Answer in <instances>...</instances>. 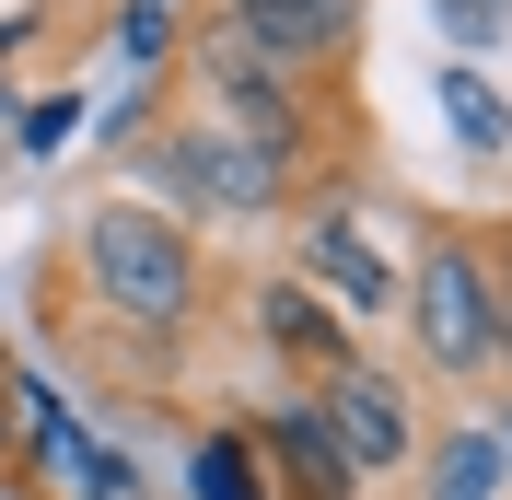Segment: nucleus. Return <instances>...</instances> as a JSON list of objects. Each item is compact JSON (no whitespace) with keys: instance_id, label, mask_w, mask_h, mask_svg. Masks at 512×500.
<instances>
[{"instance_id":"1","label":"nucleus","mask_w":512,"mask_h":500,"mask_svg":"<svg viewBox=\"0 0 512 500\" xmlns=\"http://www.w3.org/2000/svg\"><path fill=\"white\" fill-rule=\"evenodd\" d=\"M396 326H408L419 384H443V396H478V384H501L512 303H501V268H489V233H478V221L419 210V245H408V291H396Z\"/></svg>"},{"instance_id":"2","label":"nucleus","mask_w":512,"mask_h":500,"mask_svg":"<svg viewBox=\"0 0 512 500\" xmlns=\"http://www.w3.org/2000/svg\"><path fill=\"white\" fill-rule=\"evenodd\" d=\"M128 175L152 187L163 221H187L198 245H210V233H268V221L303 210V187H291L280 163L245 152L233 128H210L198 105H187V117H163L152 140H128Z\"/></svg>"},{"instance_id":"3","label":"nucleus","mask_w":512,"mask_h":500,"mask_svg":"<svg viewBox=\"0 0 512 500\" xmlns=\"http://www.w3.org/2000/svg\"><path fill=\"white\" fill-rule=\"evenodd\" d=\"M315 396V419H326V442H338V466L361 477V500L373 489H408V466H419V442H431V396H419V373H396V361H338L326 384H303Z\"/></svg>"},{"instance_id":"4","label":"nucleus","mask_w":512,"mask_h":500,"mask_svg":"<svg viewBox=\"0 0 512 500\" xmlns=\"http://www.w3.org/2000/svg\"><path fill=\"white\" fill-rule=\"evenodd\" d=\"M280 268H291L303 291H326V314H338L361 349H373V326H396V291H408V268L361 233L350 198H303V210H291V256H280Z\"/></svg>"},{"instance_id":"5","label":"nucleus","mask_w":512,"mask_h":500,"mask_svg":"<svg viewBox=\"0 0 512 500\" xmlns=\"http://www.w3.org/2000/svg\"><path fill=\"white\" fill-rule=\"evenodd\" d=\"M187 24L233 35V47H256V59L303 70V82H338L350 94L361 70V35H373V0H198Z\"/></svg>"},{"instance_id":"6","label":"nucleus","mask_w":512,"mask_h":500,"mask_svg":"<svg viewBox=\"0 0 512 500\" xmlns=\"http://www.w3.org/2000/svg\"><path fill=\"white\" fill-rule=\"evenodd\" d=\"M233 419H245L256 466H268V500H361V477L338 466V442H326V419H315L303 384H268V396H245Z\"/></svg>"},{"instance_id":"7","label":"nucleus","mask_w":512,"mask_h":500,"mask_svg":"<svg viewBox=\"0 0 512 500\" xmlns=\"http://www.w3.org/2000/svg\"><path fill=\"white\" fill-rule=\"evenodd\" d=\"M245 338L268 349L280 384H326L338 361H361V338L326 314V291H303L291 268H256V280H245Z\"/></svg>"},{"instance_id":"8","label":"nucleus","mask_w":512,"mask_h":500,"mask_svg":"<svg viewBox=\"0 0 512 500\" xmlns=\"http://www.w3.org/2000/svg\"><path fill=\"white\" fill-rule=\"evenodd\" d=\"M512 454L489 442L478 407H454V419H431V442H419V466H408V500H501Z\"/></svg>"},{"instance_id":"9","label":"nucleus","mask_w":512,"mask_h":500,"mask_svg":"<svg viewBox=\"0 0 512 500\" xmlns=\"http://www.w3.org/2000/svg\"><path fill=\"white\" fill-rule=\"evenodd\" d=\"M187 500H268V466H256V442H245L233 407L187 431Z\"/></svg>"},{"instance_id":"10","label":"nucleus","mask_w":512,"mask_h":500,"mask_svg":"<svg viewBox=\"0 0 512 500\" xmlns=\"http://www.w3.org/2000/svg\"><path fill=\"white\" fill-rule=\"evenodd\" d=\"M443 117H454V140H466L478 163L512 140V105H501V82H489V70H466V59L443 70Z\"/></svg>"},{"instance_id":"11","label":"nucleus","mask_w":512,"mask_h":500,"mask_svg":"<svg viewBox=\"0 0 512 500\" xmlns=\"http://www.w3.org/2000/svg\"><path fill=\"white\" fill-rule=\"evenodd\" d=\"M175 35H187V12H175V0H128L105 47H117L128 70H163V59H175Z\"/></svg>"},{"instance_id":"12","label":"nucleus","mask_w":512,"mask_h":500,"mask_svg":"<svg viewBox=\"0 0 512 500\" xmlns=\"http://www.w3.org/2000/svg\"><path fill=\"white\" fill-rule=\"evenodd\" d=\"M431 24H443L454 47H501V35H512V0H431Z\"/></svg>"},{"instance_id":"13","label":"nucleus","mask_w":512,"mask_h":500,"mask_svg":"<svg viewBox=\"0 0 512 500\" xmlns=\"http://www.w3.org/2000/svg\"><path fill=\"white\" fill-rule=\"evenodd\" d=\"M70 117H82V105H70V94L24 105V128H12V152H59V140H70Z\"/></svg>"},{"instance_id":"14","label":"nucleus","mask_w":512,"mask_h":500,"mask_svg":"<svg viewBox=\"0 0 512 500\" xmlns=\"http://www.w3.org/2000/svg\"><path fill=\"white\" fill-rule=\"evenodd\" d=\"M24 442H35V419H24V373L0 384V466H24Z\"/></svg>"},{"instance_id":"15","label":"nucleus","mask_w":512,"mask_h":500,"mask_svg":"<svg viewBox=\"0 0 512 500\" xmlns=\"http://www.w3.org/2000/svg\"><path fill=\"white\" fill-rule=\"evenodd\" d=\"M0 500H47V489H35V477H24V466H0Z\"/></svg>"},{"instance_id":"16","label":"nucleus","mask_w":512,"mask_h":500,"mask_svg":"<svg viewBox=\"0 0 512 500\" xmlns=\"http://www.w3.org/2000/svg\"><path fill=\"white\" fill-rule=\"evenodd\" d=\"M489 442H501V454H512V407H501V419H489Z\"/></svg>"},{"instance_id":"17","label":"nucleus","mask_w":512,"mask_h":500,"mask_svg":"<svg viewBox=\"0 0 512 500\" xmlns=\"http://www.w3.org/2000/svg\"><path fill=\"white\" fill-rule=\"evenodd\" d=\"M0 384H12V338H0Z\"/></svg>"}]
</instances>
